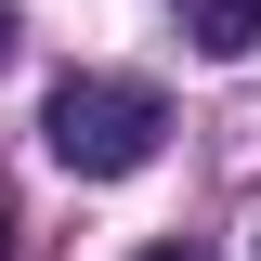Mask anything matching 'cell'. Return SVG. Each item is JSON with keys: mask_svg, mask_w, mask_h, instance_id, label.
I'll return each instance as SVG.
<instances>
[{"mask_svg": "<svg viewBox=\"0 0 261 261\" xmlns=\"http://www.w3.org/2000/svg\"><path fill=\"white\" fill-rule=\"evenodd\" d=\"M0 65H13V13H0Z\"/></svg>", "mask_w": 261, "mask_h": 261, "instance_id": "obj_4", "label": "cell"}, {"mask_svg": "<svg viewBox=\"0 0 261 261\" xmlns=\"http://www.w3.org/2000/svg\"><path fill=\"white\" fill-rule=\"evenodd\" d=\"M157 130H170V105L144 92V79H65V92L39 105V144H53L79 183H130V170L157 157Z\"/></svg>", "mask_w": 261, "mask_h": 261, "instance_id": "obj_1", "label": "cell"}, {"mask_svg": "<svg viewBox=\"0 0 261 261\" xmlns=\"http://www.w3.org/2000/svg\"><path fill=\"white\" fill-rule=\"evenodd\" d=\"M144 261H196V248H144Z\"/></svg>", "mask_w": 261, "mask_h": 261, "instance_id": "obj_5", "label": "cell"}, {"mask_svg": "<svg viewBox=\"0 0 261 261\" xmlns=\"http://www.w3.org/2000/svg\"><path fill=\"white\" fill-rule=\"evenodd\" d=\"M0 261H13V183H0Z\"/></svg>", "mask_w": 261, "mask_h": 261, "instance_id": "obj_3", "label": "cell"}, {"mask_svg": "<svg viewBox=\"0 0 261 261\" xmlns=\"http://www.w3.org/2000/svg\"><path fill=\"white\" fill-rule=\"evenodd\" d=\"M183 39H196L209 65H248V53H261V0H183Z\"/></svg>", "mask_w": 261, "mask_h": 261, "instance_id": "obj_2", "label": "cell"}]
</instances>
